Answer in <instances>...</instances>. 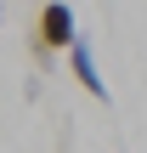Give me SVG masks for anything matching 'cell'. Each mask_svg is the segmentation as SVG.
Here are the masks:
<instances>
[{
  "label": "cell",
  "mask_w": 147,
  "mask_h": 153,
  "mask_svg": "<svg viewBox=\"0 0 147 153\" xmlns=\"http://www.w3.org/2000/svg\"><path fill=\"white\" fill-rule=\"evenodd\" d=\"M68 74L85 85V97H96V102H108V79L96 74V51H91V40L79 34L74 45H68Z\"/></svg>",
  "instance_id": "2"
},
{
  "label": "cell",
  "mask_w": 147,
  "mask_h": 153,
  "mask_svg": "<svg viewBox=\"0 0 147 153\" xmlns=\"http://www.w3.org/2000/svg\"><path fill=\"white\" fill-rule=\"evenodd\" d=\"M74 40H79L74 6H68V0H45V6H40V17H34V45H45V51L57 57V51H68Z\"/></svg>",
  "instance_id": "1"
},
{
  "label": "cell",
  "mask_w": 147,
  "mask_h": 153,
  "mask_svg": "<svg viewBox=\"0 0 147 153\" xmlns=\"http://www.w3.org/2000/svg\"><path fill=\"white\" fill-rule=\"evenodd\" d=\"M0 23H6V0H0Z\"/></svg>",
  "instance_id": "3"
}]
</instances>
